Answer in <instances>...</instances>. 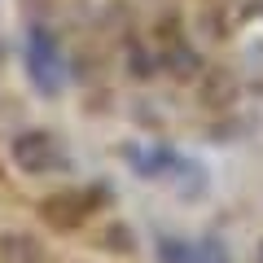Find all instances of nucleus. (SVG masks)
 <instances>
[{"instance_id":"1","label":"nucleus","mask_w":263,"mask_h":263,"mask_svg":"<svg viewBox=\"0 0 263 263\" xmlns=\"http://www.w3.org/2000/svg\"><path fill=\"white\" fill-rule=\"evenodd\" d=\"M13 158L22 162V171H48V167H57V145L44 132H27V136L13 141Z\"/></svg>"},{"instance_id":"2","label":"nucleus","mask_w":263,"mask_h":263,"mask_svg":"<svg viewBox=\"0 0 263 263\" xmlns=\"http://www.w3.org/2000/svg\"><path fill=\"white\" fill-rule=\"evenodd\" d=\"M31 48H35V57H31V66H35V79L48 88V92H53V88H57V70H53V44H48L44 31H35V35H31Z\"/></svg>"},{"instance_id":"3","label":"nucleus","mask_w":263,"mask_h":263,"mask_svg":"<svg viewBox=\"0 0 263 263\" xmlns=\"http://www.w3.org/2000/svg\"><path fill=\"white\" fill-rule=\"evenodd\" d=\"M171 66H176L180 75H193V70H197V57H193V53H189V48H180V53H176V57H171Z\"/></svg>"}]
</instances>
